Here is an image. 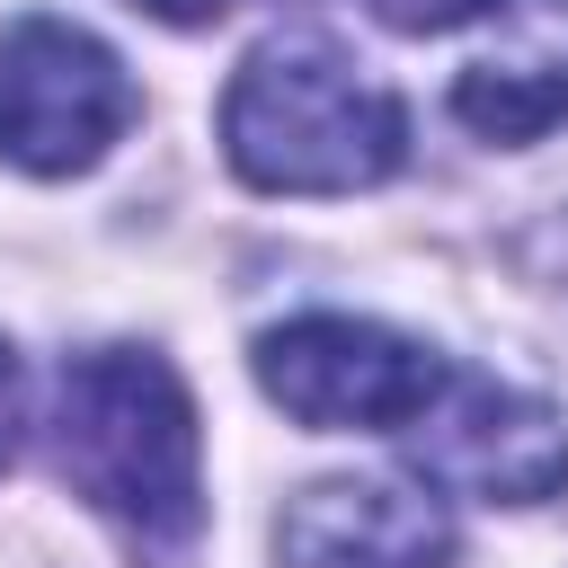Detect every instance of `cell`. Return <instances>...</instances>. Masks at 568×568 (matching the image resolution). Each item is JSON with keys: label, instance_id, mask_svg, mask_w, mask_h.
<instances>
[{"label": "cell", "instance_id": "obj_1", "mask_svg": "<svg viewBox=\"0 0 568 568\" xmlns=\"http://www.w3.org/2000/svg\"><path fill=\"white\" fill-rule=\"evenodd\" d=\"M53 462L62 479L160 568L204 532V453L195 399L151 346H98L62 364L53 390Z\"/></svg>", "mask_w": 568, "mask_h": 568}, {"label": "cell", "instance_id": "obj_2", "mask_svg": "<svg viewBox=\"0 0 568 568\" xmlns=\"http://www.w3.org/2000/svg\"><path fill=\"white\" fill-rule=\"evenodd\" d=\"M222 151L266 195H355L408 151V115L382 80L311 36H275L240 62L222 98Z\"/></svg>", "mask_w": 568, "mask_h": 568}, {"label": "cell", "instance_id": "obj_3", "mask_svg": "<svg viewBox=\"0 0 568 568\" xmlns=\"http://www.w3.org/2000/svg\"><path fill=\"white\" fill-rule=\"evenodd\" d=\"M257 382L284 417L320 435H390V426H417V408L444 390V364L373 320L311 311L257 337Z\"/></svg>", "mask_w": 568, "mask_h": 568}, {"label": "cell", "instance_id": "obj_4", "mask_svg": "<svg viewBox=\"0 0 568 568\" xmlns=\"http://www.w3.org/2000/svg\"><path fill=\"white\" fill-rule=\"evenodd\" d=\"M124 115H133V80L98 36L62 18H27L0 36V160L36 178H71L124 133Z\"/></svg>", "mask_w": 568, "mask_h": 568}, {"label": "cell", "instance_id": "obj_5", "mask_svg": "<svg viewBox=\"0 0 568 568\" xmlns=\"http://www.w3.org/2000/svg\"><path fill=\"white\" fill-rule=\"evenodd\" d=\"M408 453H417L426 488L488 497V506H532V497L568 488V426L541 399L479 382V373H444V390L408 426Z\"/></svg>", "mask_w": 568, "mask_h": 568}, {"label": "cell", "instance_id": "obj_6", "mask_svg": "<svg viewBox=\"0 0 568 568\" xmlns=\"http://www.w3.org/2000/svg\"><path fill=\"white\" fill-rule=\"evenodd\" d=\"M284 568H444L453 515L426 488L399 479H320L275 524Z\"/></svg>", "mask_w": 568, "mask_h": 568}, {"label": "cell", "instance_id": "obj_7", "mask_svg": "<svg viewBox=\"0 0 568 568\" xmlns=\"http://www.w3.org/2000/svg\"><path fill=\"white\" fill-rule=\"evenodd\" d=\"M453 115L488 142H541L568 124V0H497V36L453 80Z\"/></svg>", "mask_w": 568, "mask_h": 568}, {"label": "cell", "instance_id": "obj_8", "mask_svg": "<svg viewBox=\"0 0 568 568\" xmlns=\"http://www.w3.org/2000/svg\"><path fill=\"white\" fill-rule=\"evenodd\" d=\"M382 27H399V36H444V27H462V18H479V9H497V0H364Z\"/></svg>", "mask_w": 568, "mask_h": 568}, {"label": "cell", "instance_id": "obj_9", "mask_svg": "<svg viewBox=\"0 0 568 568\" xmlns=\"http://www.w3.org/2000/svg\"><path fill=\"white\" fill-rule=\"evenodd\" d=\"M18 426H27V373H18V355L0 346V462L18 453Z\"/></svg>", "mask_w": 568, "mask_h": 568}, {"label": "cell", "instance_id": "obj_10", "mask_svg": "<svg viewBox=\"0 0 568 568\" xmlns=\"http://www.w3.org/2000/svg\"><path fill=\"white\" fill-rule=\"evenodd\" d=\"M133 9H151V18H169V27H204V18H222L231 0H133Z\"/></svg>", "mask_w": 568, "mask_h": 568}]
</instances>
